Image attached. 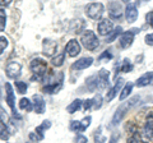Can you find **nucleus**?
Instances as JSON below:
<instances>
[{"label": "nucleus", "mask_w": 153, "mask_h": 143, "mask_svg": "<svg viewBox=\"0 0 153 143\" xmlns=\"http://www.w3.org/2000/svg\"><path fill=\"white\" fill-rule=\"evenodd\" d=\"M123 84H124V79H123V78H119L116 82H115L114 87H112V88H110L108 91H107V95H106V101H107V102L112 101V100L116 97V95L120 92V89H121V87H123Z\"/></svg>", "instance_id": "2eb2a0df"}, {"label": "nucleus", "mask_w": 153, "mask_h": 143, "mask_svg": "<svg viewBox=\"0 0 153 143\" xmlns=\"http://www.w3.org/2000/svg\"><path fill=\"white\" fill-rule=\"evenodd\" d=\"M33 109H35L36 114H44L46 111V104H45V100L41 95H33Z\"/></svg>", "instance_id": "f8f14e48"}, {"label": "nucleus", "mask_w": 153, "mask_h": 143, "mask_svg": "<svg viewBox=\"0 0 153 143\" xmlns=\"http://www.w3.org/2000/svg\"><path fill=\"white\" fill-rule=\"evenodd\" d=\"M152 82H153V72H148V73H144L142 77L137 79L135 86L139 88H143V87H146V86L151 84Z\"/></svg>", "instance_id": "6ab92c4d"}, {"label": "nucleus", "mask_w": 153, "mask_h": 143, "mask_svg": "<svg viewBox=\"0 0 153 143\" xmlns=\"http://www.w3.org/2000/svg\"><path fill=\"white\" fill-rule=\"evenodd\" d=\"M68 52V55L71 56V58H74V56L76 55H79V52H80V45H79V42L76 41L75 39H71L68 44H66L65 46V54Z\"/></svg>", "instance_id": "ddd939ff"}, {"label": "nucleus", "mask_w": 153, "mask_h": 143, "mask_svg": "<svg viewBox=\"0 0 153 143\" xmlns=\"http://www.w3.org/2000/svg\"><path fill=\"white\" fill-rule=\"evenodd\" d=\"M134 33L131 31H126V32H123V35L120 36V46L123 49H129L133 42H134Z\"/></svg>", "instance_id": "f3484780"}, {"label": "nucleus", "mask_w": 153, "mask_h": 143, "mask_svg": "<svg viewBox=\"0 0 153 143\" xmlns=\"http://www.w3.org/2000/svg\"><path fill=\"white\" fill-rule=\"evenodd\" d=\"M70 130H73L75 133H82L83 129H82V124H80V120H71L70 121Z\"/></svg>", "instance_id": "c85d7f7f"}, {"label": "nucleus", "mask_w": 153, "mask_h": 143, "mask_svg": "<svg viewBox=\"0 0 153 143\" xmlns=\"http://www.w3.org/2000/svg\"><path fill=\"white\" fill-rule=\"evenodd\" d=\"M82 106H83L82 100L76 98V100H74V101L69 105L68 107H66V110H68L69 114H74V112H76L78 110H80V107H82Z\"/></svg>", "instance_id": "4be33fe9"}, {"label": "nucleus", "mask_w": 153, "mask_h": 143, "mask_svg": "<svg viewBox=\"0 0 153 143\" xmlns=\"http://www.w3.org/2000/svg\"><path fill=\"white\" fill-rule=\"evenodd\" d=\"M146 21H147L148 25H149V26L153 28V10L148 12V13L146 14Z\"/></svg>", "instance_id": "4c0bfd02"}, {"label": "nucleus", "mask_w": 153, "mask_h": 143, "mask_svg": "<svg viewBox=\"0 0 153 143\" xmlns=\"http://www.w3.org/2000/svg\"><path fill=\"white\" fill-rule=\"evenodd\" d=\"M98 89H105L110 84V72L107 69H101L97 73Z\"/></svg>", "instance_id": "9b49d317"}, {"label": "nucleus", "mask_w": 153, "mask_h": 143, "mask_svg": "<svg viewBox=\"0 0 153 143\" xmlns=\"http://www.w3.org/2000/svg\"><path fill=\"white\" fill-rule=\"evenodd\" d=\"M9 4H10V1H9V0H7V1H4V0H0V7H1V5L8 7Z\"/></svg>", "instance_id": "c03bdc74"}, {"label": "nucleus", "mask_w": 153, "mask_h": 143, "mask_svg": "<svg viewBox=\"0 0 153 143\" xmlns=\"http://www.w3.org/2000/svg\"><path fill=\"white\" fill-rule=\"evenodd\" d=\"M94 139H96V143H105V141H106V138L102 137V136H101V133H100V130H98V134L96 133Z\"/></svg>", "instance_id": "79ce46f5"}, {"label": "nucleus", "mask_w": 153, "mask_h": 143, "mask_svg": "<svg viewBox=\"0 0 153 143\" xmlns=\"http://www.w3.org/2000/svg\"><path fill=\"white\" fill-rule=\"evenodd\" d=\"M75 143H88V138L83 134H80V133H78L75 137Z\"/></svg>", "instance_id": "c9c22d12"}, {"label": "nucleus", "mask_w": 153, "mask_h": 143, "mask_svg": "<svg viewBox=\"0 0 153 143\" xmlns=\"http://www.w3.org/2000/svg\"><path fill=\"white\" fill-rule=\"evenodd\" d=\"M97 30L101 36H108L114 31V23L111 22V19L105 18V19H101V22L98 23Z\"/></svg>", "instance_id": "1a4fd4ad"}, {"label": "nucleus", "mask_w": 153, "mask_h": 143, "mask_svg": "<svg viewBox=\"0 0 153 143\" xmlns=\"http://www.w3.org/2000/svg\"><path fill=\"white\" fill-rule=\"evenodd\" d=\"M30 138H31V141H32V142H38V138H37V136H36V133H35V132L30 133Z\"/></svg>", "instance_id": "37998d69"}, {"label": "nucleus", "mask_w": 153, "mask_h": 143, "mask_svg": "<svg viewBox=\"0 0 153 143\" xmlns=\"http://www.w3.org/2000/svg\"><path fill=\"white\" fill-rule=\"evenodd\" d=\"M30 68H31V72L33 74H35V77H33V79H42V77L45 75L46 70H47V63L41 59V58H36L33 59L31 61L30 64Z\"/></svg>", "instance_id": "7ed1b4c3"}, {"label": "nucleus", "mask_w": 153, "mask_h": 143, "mask_svg": "<svg viewBox=\"0 0 153 143\" xmlns=\"http://www.w3.org/2000/svg\"><path fill=\"white\" fill-rule=\"evenodd\" d=\"M108 16L111 19H121L123 17V9L121 5L117 3H111L108 5Z\"/></svg>", "instance_id": "dca6fc26"}, {"label": "nucleus", "mask_w": 153, "mask_h": 143, "mask_svg": "<svg viewBox=\"0 0 153 143\" xmlns=\"http://www.w3.org/2000/svg\"><path fill=\"white\" fill-rule=\"evenodd\" d=\"M103 59H106V60H111L112 59V54L110 51H103L101 55L98 56V60L101 61V60H103Z\"/></svg>", "instance_id": "f704fd0d"}, {"label": "nucleus", "mask_w": 153, "mask_h": 143, "mask_svg": "<svg viewBox=\"0 0 153 143\" xmlns=\"http://www.w3.org/2000/svg\"><path fill=\"white\" fill-rule=\"evenodd\" d=\"M91 107H93V100H92V98H88V100H85V101L83 102V109H84V111L89 110Z\"/></svg>", "instance_id": "e433bc0d"}, {"label": "nucleus", "mask_w": 153, "mask_h": 143, "mask_svg": "<svg viewBox=\"0 0 153 143\" xmlns=\"http://www.w3.org/2000/svg\"><path fill=\"white\" fill-rule=\"evenodd\" d=\"M91 121H92V118H91V116H85V118H83L82 120H80V124H82V129H83V132L91 125Z\"/></svg>", "instance_id": "473e14b6"}, {"label": "nucleus", "mask_w": 153, "mask_h": 143, "mask_svg": "<svg viewBox=\"0 0 153 143\" xmlns=\"http://www.w3.org/2000/svg\"><path fill=\"white\" fill-rule=\"evenodd\" d=\"M119 139H120V134H119L117 132H114L112 134H111V138H110L108 143H117Z\"/></svg>", "instance_id": "ea45409f"}, {"label": "nucleus", "mask_w": 153, "mask_h": 143, "mask_svg": "<svg viewBox=\"0 0 153 143\" xmlns=\"http://www.w3.org/2000/svg\"><path fill=\"white\" fill-rule=\"evenodd\" d=\"M134 136L131 137H129V139H128V143H143V141L140 139L138 136H135V133H133Z\"/></svg>", "instance_id": "58836bf2"}, {"label": "nucleus", "mask_w": 153, "mask_h": 143, "mask_svg": "<svg viewBox=\"0 0 153 143\" xmlns=\"http://www.w3.org/2000/svg\"><path fill=\"white\" fill-rule=\"evenodd\" d=\"M103 13H105V7L102 3H91L87 5V8H85L87 17L91 18V19H94V21L101 19Z\"/></svg>", "instance_id": "20e7f679"}, {"label": "nucleus", "mask_w": 153, "mask_h": 143, "mask_svg": "<svg viewBox=\"0 0 153 143\" xmlns=\"http://www.w3.org/2000/svg\"><path fill=\"white\" fill-rule=\"evenodd\" d=\"M5 100L8 106L12 109V112L14 116H18V112L16 110V96H14L13 92V87L10 83H5Z\"/></svg>", "instance_id": "423d86ee"}, {"label": "nucleus", "mask_w": 153, "mask_h": 143, "mask_svg": "<svg viewBox=\"0 0 153 143\" xmlns=\"http://www.w3.org/2000/svg\"><path fill=\"white\" fill-rule=\"evenodd\" d=\"M140 97L139 96H134L131 98H129L126 102H123L120 106L117 107V110L115 111L114 116H112V120H111V127H116L117 124H120L121 120L126 116V114L131 110V109L135 106L137 102H139Z\"/></svg>", "instance_id": "f257e3e1"}, {"label": "nucleus", "mask_w": 153, "mask_h": 143, "mask_svg": "<svg viewBox=\"0 0 153 143\" xmlns=\"http://www.w3.org/2000/svg\"><path fill=\"white\" fill-rule=\"evenodd\" d=\"M7 75L9 78H13L16 79L17 77L21 75V70H22V65L18 63V61H10V63H8L7 65Z\"/></svg>", "instance_id": "9d476101"}, {"label": "nucleus", "mask_w": 153, "mask_h": 143, "mask_svg": "<svg viewBox=\"0 0 153 143\" xmlns=\"http://www.w3.org/2000/svg\"><path fill=\"white\" fill-rule=\"evenodd\" d=\"M144 41H146V44H147V45L153 46V33H148V35H146Z\"/></svg>", "instance_id": "a19ab883"}, {"label": "nucleus", "mask_w": 153, "mask_h": 143, "mask_svg": "<svg viewBox=\"0 0 153 143\" xmlns=\"http://www.w3.org/2000/svg\"><path fill=\"white\" fill-rule=\"evenodd\" d=\"M87 88L89 89L91 92H93L94 89H97L98 88V79H97V74L96 75H92V77H89L87 79Z\"/></svg>", "instance_id": "5701e85b"}, {"label": "nucleus", "mask_w": 153, "mask_h": 143, "mask_svg": "<svg viewBox=\"0 0 153 143\" xmlns=\"http://www.w3.org/2000/svg\"><path fill=\"white\" fill-rule=\"evenodd\" d=\"M50 127H51V121H50V120H44L40 127L36 128L35 133H36V136H37V138H38V141H42V139H44V138H45V130L49 129Z\"/></svg>", "instance_id": "aec40b11"}, {"label": "nucleus", "mask_w": 153, "mask_h": 143, "mask_svg": "<svg viewBox=\"0 0 153 143\" xmlns=\"http://www.w3.org/2000/svg\"><path fill=\"white\" fill-rule=\"evenodd\" d=\"M5 25H7V16H5V12L0 8V32L5 30Z\"/></svg>", "instance_id": "2f4dec72"}, {"label": "nucleus", "mask_w": 153, "mask_h": 143, "mask_svg": "<svg viewBox=\"0 0 153 143\" xmlns=\"http://www.w3.org/2000/svg\"><path fill=\"white\" fill-rule=\"evenodd\" d=\"M119 69H120L123 73H129V72L133 70V63H131V61L129 60V59H124Z\"/></svg>", "instance_id": "bb28decb"}, {"label": "nucleus", "mask_w": 153, "mask_h": 143, "mask_svg": "<svg viewBox=\"0 0 153 143\" xmlns=\"http://www.w3.org/2000/svg\"><path fill=\"white\" fill-rule=\"evenodd\" d=\"M121 35H123V28L119 26V27H116V28H114V31L107 36V40H106V41L108 42V44H110V42H114L115 40L117 39V36H121Z\"/></svg>", "instance_id": "393cba45"}, {"label": "nucleus", "mask_w": 153, "mask_h": 143, "mask_svg": "<svg viewBox=\"0 0 153 143\" xmlns=\"http://www.w3.org/2000/svg\"><path fill=\"white\" fill-rule=\"evenodd\" d=\"M138 16H139V12H138L135 3H129L125 8V18L128 23H134L138 19Z\"/></svg>", "instance_id": "6e6552de"}, {"label": "nucleus", "mask_w": 153, "mask_h": 143, "mask_svg": "<svg viewBox=\"0 0 153 143\" xmlns=\"http://www.w3.org/2000/svg\"><path fill=\"white\" fill-rule=\"evenodd\" d=\"M133 87H134V84L131 82H128L125 86H124V88L120 91V96H119L120 101H124V100L128 98V96H130V93L133 91Z\"/></svg>", "instance_id": "412c9836"}, {"label": "nucleus", "mask_w": 153, "mask_h": 143, "mask_svg": "<svg viewBox=\"0 0 153 143\" xmlns=\"http://www.w3.org/2000/svg\"><path fill=\"white\" fill-rule=\"evenodd\" d=\"M143 138L148 143H153V112H149L146 118L143 127Z\"/></svg>", "instance_id": "39448f33"}, {"label": "nucleus", "mask_w": 153, "mask_h": 143, "mask_svg": "<svg viewBox=\"0 0 153 143\" xmlns=\"http://www.w3.org/2000/svg\"><path fill=\"white\" fill-rule=\"evenodd\" d=\"M64 59H65V52H60V54H57L56 56L52 58L51 63L54 66H61L64 64Z\"/></svg>", "instance_id": "a878e982"}, {"label": "nucleus", "mask_w": 153, "mask_h": 143, "mask_svg": "<svg viewBox=\"0 0 153 143\" xmlns=\"http://www.w3.org/2000/svg\"><path fill=\"white\" fill-rule=\"evenodd\" d=\"M93 64V59L91 58V56H85V58H80L75 61V63H73V65H71V69L74 70H84L89 68L91 65Z\"/></svg>", "instance_id": "4468645a"}, {"label": "nucleus", "mask_w": 153, "mask_h": 143, "mask_svg": "<svg viewBox=\"0 0 153 143\" xmlns=\"http://www.w3.org/2000/svg\"><path fill=\"white\" fill-rule=\"evenodd\" d=\"M63 87V79L61 80H55V82H52L50 84H46L42 87V92H45L47 95H55L56 92L60 91V88Z\"/></svg>", "instance_id": "a211bd4d"}, {"label": "nucleus", "mask_w": 153, "mask_h": 143, "mask_svg": "<svg viewBox=\"0 0 153 143\" xmlns=\"http://www.w3.org/2000/svg\"><path fill=\"white\" fill-rule=\"evenodd\" d=\"M8 46V39L4 36H0V55L3 54V51L7 49Z\"/></svg>", "instance_id": "72a5a7b5"}, {"label": "nucleus", "mask_w": 153, "mask_h": 143, "mask_svg": "<svg viewBox=\"0 0 153 143\" xmlns=\"http://www.w3.org/2000/svg\"><path fill=\"white\" fill-rule=\"evenodd\" d=\"M92 100H93V109L94 110H100L102 106V96L100 93H97Z\"/></svg>", "instance_id": "c756f323"}, {"label": "nucleus", "mask_w": 153, "mask_h": 143, "mask_svg": "<svg viewBox=\"0 0 153 143\" xmlns=\"http://www.w3.org/2000/svg\"><path fill=\"white\" fill-rule=\"evenodd\" d=\"M16 88L19 95H25L27 92V88H28V84L25 82H16Z\"/></svg>", "instance_id": "7c9ffc66"}, {"label": "nucleus", "mask_w": 153, "mask_h": 143, "mask_svg": "<svg viewBox=\"0 0 153 143\" xmlns=\"http://www.w3.org/2000/svg\"><path fill=\"white\" fill-rule=\"evenodd\" d=\"M57 50V44L54 40L50 39H45L44 42H42V54L46 56H52L56 54Z\"/></svg>", "instance_id": "0eeeda50"}, {"label": "nucleus", "mask_w": 153, "mask_h": 143, "mask_svg": "<svg viewBox=\"0 0 153 143\" xmlns=\"http://www.w3.org/2000/svg\"><path fill=\"white\" fill-rule=\"evenodd\" d=\"M80 42H82V45L89 51H93L100 46V40H98L97 35L91 30H85L83 32L82 37H80Z\"/></svg>", "instance_id": "f03ea898"}, {"label": "nucleus", "mask_w": 153, "mask_h": 143, "mask_svg": "<svg viewBox=\"0 0 153 143\" xmlns=\"http://www.w3.org/2000/svg\"><path fill=\"white\" fill-rule=\"evenodd\" d=\"M19 107H21L22 110H26V111L30 112L33 110V104L27 97L26 98L23 97V98H21V101H19Z\"/></svg>", "instance_id": "b1692460"}, {"label": "nucleus", "mask_w": 153, "mask_h": 143, "mask_svg": "<svg viewBox=\"0 0 153 143\" xmlns=\"http://www.w3.org/2000/svg\"><path fill=\"white\" fill-rule=\"evenodd\" d=\"M0 139L1 141H8L9 139V130L7 125L3 121H0Z\"/></svg>", "instance_id": "cd10ccee"}]
</instances>
